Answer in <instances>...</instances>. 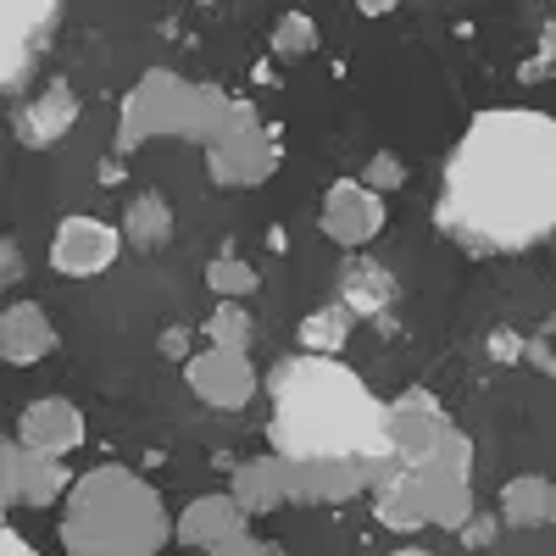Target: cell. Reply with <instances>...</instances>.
<instances>
[{
	"label": "cell",
	"mask_w": 556,
	"mask_h": 556,
	"mask_svg": "<svg viewBox=\"0 0 556 556\" xmlns=\"http://www.w3.org/2000/svg\"><path fill=\"white\" fill-rule=\"evenodd\" d=\"M473 440L468 434H451L434 456L412 462V468H395L374 484V513L384 529L412 534V529H468L473 513Z\"/></svg>",
	"instance_id": "4"
},
{
	"label": "cell",
	"mask_w": 556,
	"mask_h": 556,
	"mask_svg": "<svg viewBox=\"0 0 556 556\" xmlns=\"http://www.w3.org/2000/svg\"><path fill=\"white\" fill-rule=\"evenodd\" d=\"M551 490L556 479H540V473H518L501 484V523L506 529H545L551 523Z\"/></svg>",
	"instance_id": "18"
},
{
	"label": "cell",
	"mask_w": 556,
	"mask_h": 556,
	"mask_svg": "<svg viewBox=\"0 0 556 556\" xmlns=\"http://www.w3.org/2000/svg\"><path fill=\"white\" fill-rule=\"evenodd\" d=\"M17 440L39 456H67L84 445V412L62 395H45V401H28L23 417H17Z\"/></svg>",
	"instance_id": "13"
},
{
	"label": "cell",
	"mask_w": 556,
	"mask_h": 556,
	"mask_svg": "<svg viewBox=\"0 0 556 556\" xmlns=\"http://www.w3.org/2000/svg\"><path fill=\"white\" fill-rule=\"evenodd\" d=\"M545 73H556V23L540 34V56L523 67V84H545Z\"/></svg>",
	"instance_id": "25"
},
{
	"label": "cell",
	"mask_w": 556,
	"mask_h": 556,
	"mask_svg": "<svg viewBox=\"0 0 556 556\" xmlns=\"http://www.w3.org/2000/svg\"><path fill=\"white\" fill-rule=\"evenodd\" d=\"M123 251V235L101 217H62L56 240H51V267L67 273V278H96L117 262Z\"/></svg>",
	"instance_id": "11"
},
{
	"label": "cell",
	"mask_w": 556,
	"mask_h": 556,
	"mask_svg": "<svg viewBox=\"0 0 556 556\" xmlns=\"http://www.w3.org/2000/svg\"><path fill=\"white\" fill-rule=\"evenodd\" d=\"M206 285H212V295L217 301H245V295H256V267L251 262H240V256H212L206 262Z\"/></svg>",
	"instance_id": "22"
},
{
	"label": "cell",
	"mask_w": 556,
	"mask_h": 556,
	"mask_svg": "<svg viewBox=\"0 0 556 556\" xmlns=\"http://www.w3.org/2000/svg\"><path fill=\"white\" fill-rule=\"evenodd\" d=\"M334 301H345L356 317H384V312L401 301V285H395V273L379 267L374 256H345L340 285H334Z\"/></svg>",
	"instance_id": "17"
},
{
	"label": "cell",
	"mask_w": 556,
	"mask_h": 556,
	"mask_svg": "<svg viewBox=\"0 0 556 556\" xmlns=\"http://www.w3.org/2000/svg\"><path fill=\"white\" fill-rule=\"evenodd\" d=\"M323 235H329L334 245L345 251H362L367 240H379L384 235V195L379 190H367L362 178H334L329 190H323Z\"/></svg>",
	"instance_id": "8"
},
{
	"label": "cell",
	"mask_w": 556,
	"mask_h": 556,
	"mask_svg": "<svg viewBox=\"0 0 556 556\" xmlns=\"http://www.w3.org/2000/svg\"><path fill=\"white\" fill-rule=\"evenodd\" d=\"M167 529L173 523L162 495L128 468L84 473L62 506L67 556H156L167 545Z\"/></svg>",
	"instance_id": "3"
},
{
	"label": "cell",
	"mask_w": 556,
	"mask_h": 556,
	"mask_svg": "<svg viewBox=\"0 0 556 556\" xmlns=\"http://www.w3.org/2000/svg\"><path fill=\"white\" fill-rule=\"evenodd\" d=\"M312 51H317V23L306 12H285L273 23V56L295 62V56H312Z\"/></svg>",
	"instance_id": "23"
},
{
	"label": "cell",
	"mask_w": 556,
	"mask_h": 556,
	"mask_svg": "<svg viewBox=\"0 0 556 556\" xmlns=\"http://www.w3.org/2000/svg\"><path fill=\"white\" fill-rule=\"evenodd\" d=\"M195 96H201V84L178 78V73H167V67H151V73L123 96L112 146L128 156V151L146 146V139H162V134L190 139V128H195Z\"/></svg>",
	"instance_id": "5"
},
{
	"label": "cell",
	"mask_w": 556,
	"mask_h": 556,
	"mask_svg": "<svg viewBox=\"0 0 556 556\" xmlns=\"http://www.w3.org/2000/svg\"><path fill=\"white\" fill-rule=\"evenodd\" d=\"M206 345H217V351H251V340H256V317L240 306V301H217L212 306V317H206Z\"/></svg>",
	"instance_id": "21"
},
{
	"label": "cell",
	"mask_w": 556,
	"mask_h": 556,
	"mask_svg": "<svg viewBox=\"0 0 556 556\" xmlns=\"http://www.w3.org/2000/svg\"><path fill=\"white\" fill-rule=\"evenodd\" d=\"M0 490H7V506H51L62 495H73V473L62 468V456H39L23 440H7V456H0Z\"/></svg>",
	"instance_id": "10"
},
{
	"label": "cell",
	"mask_w": 556,
	"mask_h": 556,
	"mask_svg": "<svg viewBox=\"0 0 556 556\" xmlns=\"http://www.w3.org/2000/svg\"><path fill=\"white\" fill-rule=\"evenodd\" d=\"M490 356H495V362H523V334L495 329V334H490Z\"/></svg>",
	"instance_id": "29"
},
{
	"label": "cell",
	"mask_w": 556,
	"mask_h": 556,
	"mask_svg": "<svg viewBox=\"0 0 556 556\" xmlns=\"http://www.w3.org/2000/svg\"><path fill=\"white\" fill-rule=\"evenodd\" d=\"M362 184H367V190H401V184H406V162L395 156V151H379L374 162H367V173H362Z\"/></svg>",
	"instance_id": "24"
},
{
	"label": "cell",
	"mask_w": 556,
	"mask_h": 556,
	"mask_svg": "<svg viewBox=\"0 0 556 556\" xmlns=\"http://www.w3.org/2000/svg\"><path fill=\"white\" fill-rule=\"evenodd\" d=\"M278 417H273V445L285 462L301 456H390L384 440V406L367 401V390L340 374L334 362H290L278 367Z\"/></svg>",
	"instance_id": "1"
},
{
	"label": "cell",
	"mask_w": 556,
	"mask_h": 556,
	"mask_svg": "<svg viewBox=\"0 0 556 556\" xmlns=\"http://www.w3.org/2000/svg\"><path fill=\"white\" fill-rule=\"evenodd\" d=\"M156 351H162L167 362H190V329H184V323H173V329H162Z\"/></svg>",
	"instance_id": "27"
},
{
	"label": "cell",
	"mask_w": 556,
	"mask_h": 556,
	"mask_svg": "<svg viewBox=\"0 0 556 556\" xmlns=\"http://www.w3.org/2000/svg\"><path fill=\"white\" fill-rule=\"evenodd\" d=\"M451 434H456V424L445 417V406L429 390H401L384 406V440H390V462H395V468H412V462L434 456Z\"/></svg>",
	"instance_id": "7"
},
{
	"label": "cell",
	"mask_w": 556,
	"mask_h": 556,
	"mask_svg": "<svg viewBox=\"0 0 556 556\" xmlns=\"http://www.w3.org/2000/svg\"><path fill=\"white\" fill-rule=\"evenodd\" d=\"M228 495H235L251 518L278 513V506H290V462L278 456V451L235 462V479H228Z\"/></svg>",
	"instance_id": "15"
},
{
	"label": "cell",
	"mask_w": 556,
	"mask_h": 556,
	"mask_svg": "<svg viewBox=\"0 0 556 556\" xmlns=\"http://www.w3.org/2000/svg\"><path fill=\"white\" fill-rule=\"evenodd\" d=\"M273 167H278V139H273V128H262L256 106L206 151V173H212L217 190H251V184H267Z\"/></svg>",
	"instance_id": "6"
},
{
	"label": "cell",
	"mask_w": 556,
	"mask_h": 556,
	"mask_svg": "<svg viewBox=\"0 0 556 556\" xmlns=\"http://www.w3.org/2000/svg\"><path fill=\"white\" fill-rule=\"evenodd\" d=\"M551 523H556V490H551Z\"/></svg>",
	"instance_id": "33"
},
{
	"label": "cell",
	"mask_w": 556,
	"mask_h": 556,
	"mask_svg": "<svg viewBox=\"0 0 556 556\" xmlns=\"http://www.w3.org/2000/svg\"><path fill=\"white\" fill-rule=\"evenodd\" d=\"M0 278H7V285H17V278H23V251H17V240L0 245Z\"/></svg>",
	"instance_id": "30"
},
{
	"label": "cell",
	"mask_w": 556,
	"mask_h": 556,
	"mask_svg": "<svg viewBox=\"0 0 556 556\" xmlns=\"http://www.w3.org/2000/svg\"><path fill=\"white\" fill-rule=\"evenodd\" d=\"M445 223L468 245H501V240L545 235L556 223V134L523 173H501V162L473 134L468 151L456 156V173H451Z\"/></svg>",
	"instance_id": "2"
},
{
	"label": "cell",
	"mask_w": 556,
	"mask_h": 556,
	"mask_svg": "<svg viewBox=\"0 0 556 556\" xmlns=\"http://www.w3.org/2000/svg\"><path fill=\"white\" fill-rule=\"evenodd\" d=\"M184 379H190L195 401H206L212 412H240V406L256 401V367L240 351L206 345V351H195L190 362H184Z\"/></svg>",
	"instance_id": "9"
},
{
	"label": "cell",
	"mask_w": 556,
	"mask_h": 556,
	"mask_svg": "<svg viewBox=\"0 0 556 556\" xmlns=\"http://www.w3.org/2000/svg\"><path fill=\"white\" fill-rule=\"evenodd\" d=\"M351 329H356V312H351L345 301H323L317 312H306V317H301L295 345H301L306 356H323V362H329L334 351H345Z\"/></svg>",
	"instance_id": "19"
},
{
	"label": "cell",
	"mask_w": 556,
	"mask_h": 556,
	"mask_svg": "<svg viewBox=\"0 0 556 556\" xmlns=\"http://www.w3.org/2000/svg\"><path fill=\"white\" fill-rule=\"evenodd\" d=\"M545 329H551V334H556V317H551V323H545Z\"/></svg>",
	"instance_id": "34"
},
{
	"label": "cell",
	"mask_w": 556,
	"mask_h": 556,
	"mask_svg": "<svg viewBox=\"0 0 556 556\" xmlns=\"http://www.w3.org/2000/svg\"><path fill=\"white\" fill-rule=\"evenodd\" d=\"M395 556H434V551H417V545H406V551H395Z\"/></svg>",
	"instance_id": "32"
},
{
	"label": "cell",
	"mask_w": 556,
	"mask_h": 556,
	"mask_svg": "<svg viewBox=\"0 0 556 556\" xmlns=\"http://www.w3.org/2000/svg\"><path fill=\"white\" fill-rule=\"evenodd\" d=\"M523 362L534 367V374H545V379H556V351H551V340H545V334H534V340H523Z\"/></svg>",
	"instance_id": "26"
},
{
	"label": "cell",
	"mask_w": 556,
	"mask_h": 556,
	"mask_svg": "<svg viewBox=\"0 0 556 556\" xmlns=\"http://www.w3.org/2000/svg\"><path fill=\"white\" fill-rule=\"evenodd\" d=\"M495 534H501V518H473L468 529H462V545H468V551H484V545H495Z\"/></svg>",
	"instance_id": "28"
},
{
	"label": "cell",
	"mask_w": 556,
	"mask_h": 556,
	"mask_svg": "<svg viewBox=\"0 0 556 556\" xmlns=\"http://www.w3.org/2000/svg\"><path fill=\"white\" fill-rule=\"evenodd\" d=\"M73 123H78V96L67 89V78H51L17 112V139H23V146H34V151H45V146H56Z\"/></svg>",
	"instance_id": "16"
},
{
	"label": "cell",
	"mask_w": 556,
	"mask_h": 556,
	"mask_svg": "<svg viewBox=\"0 0 556 556\" xmlns=\"http://www.w3.org/2000/svg\"><path fill=\"white\" fill-rule=\"evenodd\" d=\"M223 556H278L267 540H256V534H245V540H235V545H228Z\"/></svg>",
	"instance_id": "31"
},
{
	"label": "cell",
	"mask_w": 556,
	"mask_h": 556,
	"mask_svg": "<svg viewBox=\"0 0 556 556\" xmlns=\"http://www.w3.org/2000/svg\"><path fill=\"white\" fill-rule=\"evenodd\" d=\"M245 523H251V513H245L235 495H195V501L173 518V534H178V545H190V551L223 556L235 540L251 534Z\"/></svg>",
	"instance_id": "12"
},
{
	"label": "cell",
	"mask_w": 556,
	"mask_h": 556,
	"mask_svg": "<svg viewBox=\"0 0 556 556\" xmlns=\"http://www.w3.org/2000/svg\"><path fill=\"white\" fill-rule=\"evenodd\" d=\"M123 240H128L134 251L167 245V240H173V206H167V195H156V190L134 195V201L123 206Z\"/></svg>",
	"instance_id": "20"
},
{
	"label": "cell",
	"mask_w": 556,
	"mask_h": 556,
	"mask_svg": "<svg viewBox=\"0 0 556 556\" xmlns=\"http://www.w3.org/2000/svg\"><path fill=\"white\" fill-rule=\"evenodd\" d=\"M62 340H56V323L45 317L39 301H12L7 312H0V356H7L12 367H34L45 362Z\"/></svg>",
	"instance_id": "14"
}]
</instances>
